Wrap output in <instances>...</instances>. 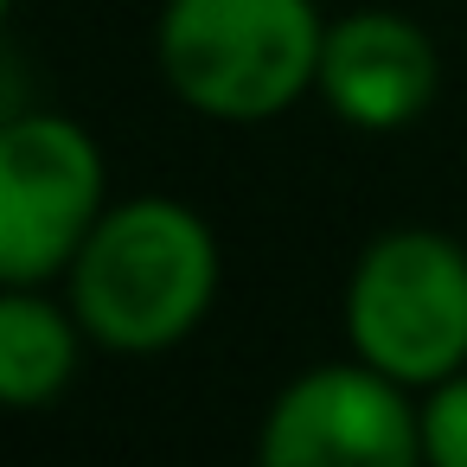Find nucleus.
Instances as JSON below:
<instances>
[{
	"instance_id": "39448f33",
	"label": "nucleus",
	"mask_w": 467,
	"mask_h": 467,
	"mask_svg": "<svg viewBox=\"0 0 467 467\" xmlns=\"http://www.w3.org/2000/svg\"><path fill=\"white\" fill-rule=\"evenodd\" d=\"M256 467H422V403L365 358L295 371L263 410Z\"/></svg>"
},
{
	"instance_id": "423d86ee",
	"label": "nucleus",
	"mask_w": 467,
	"mask_h": 467,
	"mask_svg": "<svg viewBox=\"0 0 467 467\" xmlns=\"http://www.w3.org/2000/svg\"><path fill=\"white\" fill-rule=\"evenodd\" d=\"M441 90V58L435 39L390 7H358L327 20L320 46V84L314 97L358 135H397L422 122V109Z\"/></svg>"
},
{
	"instance_id": "0eeeda50",
	"label": "nucleus",
	"mask_w": 467,
	"mask_h": 467,
	"mask_svg": "<svg viewBox=\"0 0 467 467\" xmlns=\"http://www.w3.org/2000/svg\"><path fill=\"white\" fill-rule=\"evenodd\" d=\"M84 339L90 333L71 314V301H52L46 288H0V397L14 410L65 397Z\"/></svg>"
},
{
	"instance_id": "20e7f679",
	"label": "nucleus",
	"mask_w": 467,
	"mask_h": 467,
	"mask_svg": "<svg viewBox=\"0 0 467 467\" xmlns=\"http://www.w3.org/2000/svg\"><path fill=\"white\" fill-rule=\"evenodd\" d=\"M109 212V167L84 122L20 109L0 129V288H52L97 218Z\"/></svg>"
},
{
	"instance_id": "f03ea898",
	"label": "nucleus",
	"mask_w": 467,
	"mask_h": 467,
	"mask_svg": "<svg viewBox=\"0 0 467 467\" xmlns=\"http://www.w3.org/2000/svg\"><path fill=\"white\" fill-rule=\"evenodd\" d=\"M327 20L314 0H167L154 65L205 122H275L320 84Z\"/></svg>"
},
{
	"instance_id": "6e6552de",
	"label": "nucleus",
	"mask_w": 467,
	"mask_h": 467,
	"mask_svg": "<svg viewBox=\"0 0 467 467\" xmlns=\"http://www.w3.org/2000/svg\"><path fill=\"white\" fill-rule=\"evenodd\" d=\"M422 467H467V371L422 390Z\"/></svg>"
},
{
	"instance_id": "7ed1b4c3",
	"label": "nucleus",
	"mask_w": 467,
	"mask_h": 467,
	"mask_svg": "<svg viewBox=\"0 0 467 467\" xmlns=\"http://www.w3.org/2000/svg\"><path fill=\"white\" fill-rule=\"evenodd\" d=\"M346 346L403 390L467 371V250L448 231L397 224L371 237L346 275Z\"/></svg>"
},
{
	"instance_id": "f257e3e1",
	"label": "nucleus",
	"mask_w": 467,
	"mask_h": 467,
	"mask_svg": "<svg viewBox=\"0 0 467 467\" xmlns=\"http://www.w3.org/2000/svg\"><path fill=\"white\" fill-rule=\"evenodd\" d=\"M218 275V237L192 205L122 199L97 218L78 263L65 269V301L97 346L148 358L205 327Z\"/></svg>"
}]
</instances>
